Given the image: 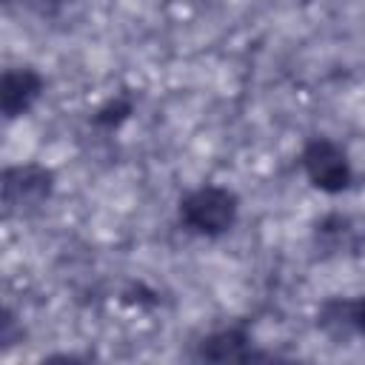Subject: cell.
I'll list each match as a JSON object with an SVG mask.
<instances>
[{"label":"cell","instance_id":"1","mask_svg":"<svg viewBox=\"0 0 365 365\" xmlns=\"http://www.w3.org/2000/svg\"><path fill=\"white\" fill-rule=\"evenodd\" d=\"M242 200L231 185L202 182L177 200V222L185 234L200 240H220L240 222Z\"/></svg>","mask_w":365,"mask_h":365},{"label":"cell","instance_id":"9","mask_svg":"<svg viewBox=\"0 0 365 365\" xmlns=\"http://www.w3.org/2000/svg\"><path fill=\"white\" fill-rule=\"evenodd\" d=\"M51 3H63V0H51Z\"/></svg>","mask_w":365,"mask_h":365},{"label":"cell","instance_id":"4","mask_svg":"<svg viewBox=\"0 0 365 365\" xmlns=\"http://www.w3.org/2000/svg\"><path fill=\"white\" fill-rule=\"evenodd\" d=\"M191 356L197 362L225 365V362H257V359H268L271 354H265L254 342V336L245 325H225V328H217V331H208L205 336H200L194 342Z\"/></svg>","mask_w":365,"mask_h":365},{"label":"cell","instance_id":"2","mask_svg":"<svg viewBox=\"0 0 365 365\" xmlns=\"http://www.w3.org/2000/svg\"><path fill=\"white\" fill-rule=\"evenodd\" d=\"M299 168L308 185L319 194L336 197L354 188V163L348 157V148L325 134L308 137L299 148Z\"/></svg>","mask_w":365,"mask_h":365},{"label":"cell","instance_id":"3","mask_svg":"<svg viewBox=\"0 0 365 365\" xmlns=\"http://www.w3.org/2000/svg\"><path fill=\"white\" fill-rule=\"evenodd\" d=\"M57 191V174L46 163H11L3 168V208L9 217L40 211Z\"/></svg>","mask_w":365,"mask_h":365},{"label":"cell","instance_id":"6","mask_svg":"<svg viewBox=\"0 0 365 365\" xmlns=\"http://www.w3.org/2000/svg\"><path fill=\"white\" fill-rule=\"evenodd\" d=\"M317 328L331 339H365V294L325 299L317 308Z\"/></svg>","mask_w":365,"mask_h":365},{"label":"cell","instance_id":"7","mask_svg":"<svg viewBox=\"0 0 365 365\" xmlns=\"http://www.w3.org/2000/svg\"><path fill=\"white\" fill-rule=\"evenodd\" d=\"M131 114H134V97L131 94H114L91 114V125L103 128V131H117L123 123L131 120Z\"/></svg>","mask_w":365,"mask_h":365},{"label":"cell","instance_id":"8","mask_svg":"<svg viewBox=\"0 0 365 365\" xmlns=\"http://www.w3.org/2000/svg\"><path fill=\"white\" fill-rule=\"evenodd\" d=\"M314 234H317V242H322L325 248H336V245H342L348 240L351 220L345 214H325L322 220H317Z\"/></svg>","mask_w":365,"mask_h":365},{"label":"cell","instance_id":"5","mask_svg":"<svg viewBox=\"0 0 365 365\" xmlns=\"http://www.w3.org/2000/svg\"><path fill=\"white\" fill-rule=\"evenodd\" d=\"M46 77L34 66H9L0 80V111L9 123L26 117L43 97Z\"/></svg>","mask_w":365,"mask_h":365}]
</instances>
